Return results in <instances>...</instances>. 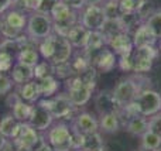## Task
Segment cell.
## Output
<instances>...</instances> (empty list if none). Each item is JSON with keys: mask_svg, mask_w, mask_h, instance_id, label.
I'll list each match as a JSON object with an SVG mask.
<instances>
[{"mask_svg": "<svg viewBox=\"0 0 161 151\" xmlns=\"http://www.w3.org/2000/svg\"><path fill=\"white\" fill-rule=\"evenodd\" d=\"M50 16L54 21V33L62 37H67L71 28L79 21L78 13L72 10L64 0H58L53 6Z\"/></svg>", "mask_w": 161, "mask_h": 151, "instance_id": "1", "label": "cell"}, {"mask_svg": "<svg viewBox=\"0 0 161 151\" xmlns=\"http://www.w3.org/2000/svg\"><path fill=\"white\" fill-rule=\"evenodd\" d=\"M24 33L36 42L50 37L54 33V21L51 16L42 11H31L27 19Z\"/></svg>", "mask_w": 161, "mask_h": 151, "instance_id": "2", "label": "cell"}, {"mask_svg": "<svg viewBox=\"0 0 161 151\" xmlns=\"http://www.w3.org/2000/svg\"><path fill=\"white\" fill-rule=\"evenodd\" d=\"M96 84L95 82H86L79 75H74L71 78L65 79V88L69 96L71 102L75 107L85 106L92 98V93L95 90Z\"/></svg>", "mask_w": 161, "mask_h": 151, "instance_id": "3", "label": "cell"}, {"mask_svg": "<svg viewBox=\"0 0 161 151\" xmlns=\"http://www.w3.org/2000/svg\"><path fill=\"white\" fill-rule=\"evenodd\" d=\"M45 140L51 146L53 151H71L74 150L72 143V130L65 123L51 124L47 130Z\"/></svg>", "mask_w": 161, "mask_h": 151, "instance_id": "4", "label": "cell"}, {"mask_svg": "<svg viewBox=\"0 0 161 151\" xmlns=\"http://www.w3.org/2000/svg\"><path fill=\"white\" fill-rule=\"evenodd\" d=\"M144 89H147V88L142 86V84L139 82V76L137 78L130 76V78H125L122 81H119V84L114 86L112 93H113L114 99L117 100V103L123 107L126 105L131 103L136 99V96Z\"/></svg>", "mask_w": 161, "mask_h": 151, "instance_id": "5", "label": "cell"}, {"mask_svg": "<svg viewBox=\"0 0 161 151\" xmlns=\"http://www.w3.org/2000/svg\"><path fill=\"white\" fill-rule=\"evenodd\" d=\"M139 115L151 117L161 112V95L153 89H144L136 96L133 100Z\"/></svg>", "mask_w": 161, "mask_h": 151, "instance_id": "6", "label": "cell"}, {"mask_svg": "<svg viewBox=\"0 0 161 151\" xmlns=\"http://www.w3.org/2000/svg\"><path fill=\"white\" fill-rule=\"evenodd\" d=\"M40 106H44L51 112L54 119H64L68 117L74 112L75 106L72 105L68 93H58L54 95L53 98H44L38 100Z\"/></svg>", "mask_w": 161, "mask_h": 151, "instance_id": "7", "label": "cell"}, {"mask_svg": "<svg viewBox=\"0 0 161 151\" xmlns=\"http://www.w3.org/2000/svg\"><path fill=\"white\" fill-rule=\"evenodd\" d=\"M158 50L154 47H142L133 50V72L146 73L151 69L154 59L158 57Z\"/></svg>", "mask_w": 161, "mask_h": 151, "instance_id": "8", "label": "cell"}, {"mask_svg": "<svg viewBox=\"0 0 161 151\" xmlns=\"http://www.w3.org/2000/svg\"><path fill=\"white\" fill-rule=\"evenodd\" d=\"M106 17L103 14V8L99 4H86L82 8V16L79 19V23L85 28L91 30H100L103 25Z\"/></svg>", "mask_w": 161, "mask_h": 151, "instance_id": "9", "label": "cell"}, {"mask_svg": "<svg viewBox=\"0 0 161 151\" xmlns=\"http://www.w3.org/2000/svg\"><path fill=\"white\" fill-rule=\"evenodd\" d=\"M91 55V64L96 68L99 72H110L114 69L117 65L116 54L110 50V48H102V50L96 51V52L89 54Z\"/></svg>", "mask_w": 161, "mask_h": 151, "instance_id": "10", "label": "cell"}, {"mask_svg": "<svg viewBox=\"0 0 161 151\" xmlns=\"http://www.w3.org/2000/svg\"><path fill=\"white\" fill-rule=\"evenodd\" d=\"M14 140L27 151H34L36 147L38 146V143L41 141V137H40L38 132L28 121H24V123H20L19 133L14 137Z\"/></svg>", "mask_w": 161, "mask_h": 151, "instance_id": "11", "label": "cell"}, {"mask_svg": "<svg viewBox=\"0 0 161 151\" xmlns=\"http://www.w3.org/2000/svg\"><path fill=\"white\" fill-rule=\"evenodd\" d=\"M71 130L74 133H82V134L97 132L99 130V120L91 113L82 112L72 120Z\"/></svg>", "mask_w": 161, "mask_h": 151, "instance_id": "12", "label": "cell"}, {"mask_svg": "<svg viewBox=\"0 0 161 151\" xmlns=\"http://www.w3.org/2000/svg\"><path fill=\"white\" fill-rule=\"evenodd\" d=\"M54 120V116L51 115V112L48 109H45L44 106H37L33 107V112H31V116L28 119V123L37 130V132H45L51 127Z\"/></svg>", "mask_w": 161, "mask_h": 151, "instance_id": "13", "label": "cell"}, {"mask_svg": "<svg viewBox=\"0 0 161 151\" xmlns=\"http://www.w3.org/2000/svg\"><path fill=\"white\" fill-rule=\"evenodd\" d=\"M72 45L68 41L67 37H62L55 34V45H54V54L51 57L50 62L53 65H58L62 62H68L72 57Z\"/></svg>", "mask_w": 161, "mask_h": 151, "instance_id": "14", "label": "cell"}, {"mask_svg": "<svg viewBox=\"0 0 161 151\" xmlns=\"http://www.w3.org/2000/svg\"><path fill=\"white\" fill-rule=\"evenodd\" d=\"M95 106H96L99 115L120 113V109H122V106L114 99L112 90H102V92H99V95L95 98Z\"/></svg>", "mask_w": 161, "mask_h": 151, "instance_id": "15", "label": "cell"}, {"mask_svg": "<svg viewBox=\"0 0 161 151\" xmlns=\"http://www.w3.org/2000/svg\"><path fill=\"white\" fill-rule=\"evenodd\" d=\"M133 45L134 48H142V47H154L157 44V37L156 34L151 31V28L148 27L146 23H142L136 30L133 31Z\"/></svg>", "mask_w": 161, "mask_h": 151, "instance_id": "16", "label": "cell"}, {"mask_svg": "<svg viewBox=\"0 0 161 151\" xmlns=\"http://www.w3.org/2000/svg\"><path fill=\"white\" fill-rule=\"evenodd\" d=\"M108 47L113 51L116 55H125L133 51L134 45H133V38L129 33L123 31V33L117 34V35L112 37L108 41Z\"/></svg>", "mask_w": 161, "mask_h": 151, "instance_id": "17", "label": "cell"}, {"mask_svg": "<svg viewBox=\"0 0 161 151\" xmlns=\"http://www.w3.org/2000/svg\"><path fill=\"white\" fill-rule=\"evenodd\" d=\"M10 76L13 79L14 85H23L25 82H30L34 79V67L16 62L10 69Z\"/></svg>", "mask_w": 161, "mask_h": 151, "instance_id": "18", "label": "cell"}, {"mask_svg": "<svg viewBox=\"0 0 161 151\" xmlns=\"http://www.w3.org/2000/svg\"><path fill=\"white\" fill-rule=\"evenodd\" d=\"M19 86V96L23 99L24 102H28V103H36V102L40 100L41 98V92H40V86H38V81H30L25 82L23 85H17Z\"/></svg>", "mask_w": 161, "mask_h": 151, "instance_id": "19", "label": "cell"}, {"mask_svg": "<svg viewBox=\"0 0 161 151\" xmlns=\"http://www.w3.org/2000/svg\"><path fill=\"white\" fill-rule=\"evenodd\" d=\"M88 35H89V30H88V28H85L78 21L69 30V33L67 34V38H68V41L71 42V45H72L74 48H78V50H80V48L85 47L86 40H88Z\"/></svg>", "mask_w": 161, "mask_h": 151, "instance_id": "20", "label": "cell"}, {"mask_svg": "<svg viewBox=\"0 0 161 151\" xmlns=\"http://www.w3.org/2000/svg\"><path fill=\"white\" fill-rule=\"evenodd\" d=\"M126 130H127L131 136L142 137V136L148 130V119L146 117V116H142V115L133 116V117H130L127 120Z\"/></svg>", "mask_w": 161, "mask_h": 151, "instance_id": "21", "label": "cell"}, {"mask_svg": "<svg viewBox=\"0 0 161 151\" xmlns=\"http://www.w3.org/2000/svg\"><path fill=\"white\" fill-rule=\"evenodd\" d=\"M3 21L6 24L11 25V27L17 28L20 31L25 30V25H27V17L23 13L21 10H17V8H13V10H7L4 14H3Z\"/></svg>", "mask_w": 161, "mask_h": 151, "instance_id": "22", "label": "cell"}, {"mask_svg": "<svg viewBox=\"0 0 161 151\" xmlns=\"http://www.w3.org/2000/svg\"><path fill=\"white\" fill-rule=\"evenodd\" d=\"M20 129V121L14 117L13 115H6L4 117L0 120V134L4 136L6 138H14L19 133Z\"/></svg>", "mask_w": 161, "mask_h": 151, "instance_id": "23", "label": "cell"}, {"mask_svg": "<svg viewBox=\"0 0 161 151\" xmlns=\"http://www.w3.org/2000/svg\"><path fill=\"white\" fill-rule=\"evenodd\" d=\"M120 129V116L119 113H105L100 115L99 120V130H102L103 133H116Z\"/></svg>", "mask_w": 161, "mask_h": 151, "instance_id": "24", "label": "cell"}, {"mask_svg": "<svg viewBox=\"0 0 161 151\" xmlns=\"http://www.w3.org/2000/svg\"><path fill=\"white\" fill-rule=\"evenodd\" d=\"M105 45H108V42H106V38L102 34V31L100 30H91L83 50L88 51L89 54H92V52H96V51L105 48Z\"/></svg>", "mask_w": 161, "mask_h": 151, "instance_id": "25", "label": "cell"}, {"mask_svg": "<svg viewBox=\"0 0 161 151\" xmlns=\"http://www.w3.org/2000/svg\"><path fill=\"white\" fill-rule=\"evenodd\" d=\"M17 62L30 65V67H36L40 62V52L37 50V45H30V47H24L16 54Z\"/></svg>", "mask_w": 161, "mask_h": 151, "instance_id": "26", "label": "cell"}, {"mask_svg": "<svg viewBox=\"0 0 161 151\" xmlns=\"http://www.w3.org/2000/svg\"><path fill=\"white\" fill-rule=\"evenodd\" d=\"M38 86L42 98H53L54 95H57V92L59 89V81L54 75H50L47 78L40 79Z\"/></svg>", "mask_w": 161, "mask_h": 151, "instance_id": "27", "label": "cell"}, {"mask_svg": "<svg viewBox=\"0 0 161 151\" xmlns=\"http://www.w3.org/2000/svg\"><path fill=\"white\" fill-rule=\"evenodd\" d=\"M33 107L34 106L31 103L24 102L21 98H20L19 100L11 106V109H13L11 115H13L20 123H24V121H28V119H30L31 112H33Z\"/></svg>", "mask_w": 161, "mask_h": 151, "instance_id": "28", "label": "cell"}, {"mask_svg": "<svg viewBox=\"0 0 161 151\" xmlns=\"http://www.w3.org/2000/svg\"><path fill=\"white\" fill-rule=\"evenodd\" d=\"M105 147L103 138L100 136L99 132H93V133H88L83 134V143L80 148L85 151H99Z\"/></svg>", "mask_w": 161, "mask_h": 151, "instance_id": "29", "label": "cell"}, {"mask_svg": "<svg viewBox=\"0 0 161 151\" xmlns=\"http://www.w3.org/2000/svg\"><path fill=\"white\" fill-rule=\"evenodd\" d=\"M100 31H102V34L105 35L106 42H108L112 37H114V35H117V34L123 33V31H125V28H123V25H122V23H120L119 19H114V20L106 19L105 23H103V25L100 27Z\"/></svg>", "mask_w": 161, "mask_h": 151, "instance_id": "30", "label": "cell"}, {"mask_svg": "<svg viewBox=\"0 0 161 151\" xmlns=\"http://www.w3.org/2000/svg\"><path fill=\"white\" fill-rule=\"evenodd\" d=\"M120 23H122L123 28L126 33L130 34V31L136 30L140 24H142V19L139 17V14L136 11H130V13H122V16L119 17Z\"/></svg>", "mask_w": 161, "mask_h": 151, "instance_id": "31", "label": "cell"}, {"mask_svg": "<svg viewBox=\"0 0 161 151\" xmlns=\"http://www.w3.org/2000/svg\"><path fill=\"white\" fill-rule=\"evenodd\" d=\"M54 45H55V33H53L50 37L41 40V41L37 44L40 55H41L44 59L50 61L51 57H53V54H54Z\"/></svg>", "mask_w": 161, "mask_h": 151, "instance_id": "32", "label": "cell"}, {"mask_svg": "<svg viewBox=\"0 0 161 151\" xmlns=\"http://www.w3.org/2000/svg\"><path fill=\"white\" fill-rule=\"evenodd\" d=\"M142 147L148 151H154V150H160L161 147V136L157 133L147 130L144 134L142 136Z\"/></svg>", "mask_w": 161, "mask_h": 151, "instance_id": "33", "label": "cell"}, {"mask_svg": "<svg viewBox=\"0 0 161 151\" xmlns=\"http://www.w3.org/2000/svg\"><path fill=\"white\" fill-rule=\"evenodd\" d=\"M102 8H103L105 17L109 20L119 19L122 16V8L119 6V0H105Z\"/></svg>", "mask_w": 161, "mask_h": 151, "instance_id": "34", "label": "cell"}, {"mask_svg": "<svg viewBox=\"0 0 161 151\" xmlns=\"http://www.w3.org/2000/svg\"><path fill=\"white\" fill-rule=\"evenodd\" d=\"M53 72H54V76H57V78H59V79H68V78H71V76L76 75L72 65H71V59L68 62L53 65Z\"/></svg>", "mask_w": 161, "mask_h": 151, "instance_id": "35", "label": "cell"}, {"mask_svg": "<svg viewBox=\"0 0 161 151\" xmlns=\"http://www.w3.org/2000/svg\"><path fill=\"white\" fill-rule=\"evenodd\" d=\"M50 75H54L53 64H51L50 61H47V59L40 61L38 64L34 67V78H36L37 81H40V79H42V78H47V76H50Z\"/></svg>", "mask_w": 161, "mask_h": 151, "instance_id": "36", "label": "cell"}, {"mask_svg": "<svg viewBox=\"0 0 161 151\" xmlns=\"http://www.w3.org/2000/svg\"><path fill=\"white\" fill-rule=\"evenodd\" d=\"M156 11H157V8L151 0H142L139 7H137V10H136V13L139 14L142 21H146V20H147L150 16H153Z\"/></svg>", "mask_w": 161, "mask_h": 151, "instance_id": "37", "label": "cell"}, {"mask_svg": "<svg viewBox=\"0 0 161 151\" xmlns=\"http://www.w3.org/2000/svg\"><path fill=\"white\" fill-rule=\"evenodd\" d=\"M144 23L151 28V31L156 34L157 38H161V10H157L156 13L148 17Z\"/></svg>", "mask_w": 161, "mask_h": 151, "instance_id": "38", "label": "cell"}, {"mask_svg": "<svg viewBox=\"0 0 161 151\" xmlns=\"http://www.w3.org/2000/svg\"><path fill=\"white\" fill-rule=\"evenodd\" d=\"M21 50V45L17 41V38H3L0 42V51L7 52H19Z\"/></svg>", "mask_w": 161, "mask_h": 151, "instance_id": "39", "label": "cell"}, {"mask_svg": "<svg viewBox=\"0 0 161 151\" xmlns=\"http://www.w3.org/2000/svg\"><path fill=\"white\" fill-rule=\"evenodd\" d=\"M13 65V54L7 51H0V72H8Z\"/></svg>", "mask_w": 161, "mask_h": 151, "instance_id": "40", "label": "cell"}, {"mask_svg": "<svg viewBox=\"0 0 161 151\" xmlns=\"http://www.w3.org/2000/svg\"><path fill=\"white\" fill-rule=\"evenodd\" d=\"M117 65L125 72H133V51L129 54H125V55H120Z\"/></svg>", "mask_w": 161, "mask_h": 151, "instance_id": "41", "label": "cell"}, {"mask_svg": "<svg viewBox=\"0 0 161 151\" xmlns=\"http://www.w3.org/2000/svg\"><path fill=\"white\" fill-rule=\"evenodd\" d=\"M14 82L11 79V76H7L4 72H0V96L2 95H7L11 90Z\"/></svg>", "mask_w": 161, "mask_h": 151, "instance_id": "42", "label": "cell"}, {"mask_svg": "<svg viewBox=\"0 0 161 151\" xmlns=\"http://www.w3.org/2000/svg\"><path fill=\"white\" fill-rule=\"evenodd\" d=\"M142 0H119V6L122 8V13H130L136 11Z\"/></svg>", "mask_w": 161, "mask_h": 151, "instance_id": "43", "label": "cell"}, {"mask_svg": "<svg viewBox=\"0 0 161 151\" xmlns=\"http://www.w3.org/2000/svg\"><path fill=\"white\" fill-rule=\"evenodd\" d=\"M148 130L161 136V112L148 117Z\"/></svg>", "mask_w": 161, "mask_h": 151, "instance_id": "44", "label": "cell"}, {"mask_svg": "<svg viewBox=\"0 0 161 151\" xmlns=\"http://www.w3.org/2000/svg\"><path fill=\"white\" fill-rule=\"evenodd\" d=\"M21 33L23 31L17 30V28L11 27V25L6 24V23L3 21V28H2V37L3 38H17Z\"/></svg>", "mask_w": 161, "mask_h": 151, "instance_id": "45", "label": "cell"}, {"mask_svg": "<svg viewBox=\"0 0 161 151\" xmlns=\"http://www.w3.org/2000/svg\"><path fill=\"white\" fill-rule=\"evenodd\" d=\"M41 2L42 0H21L23 7L27 11H38L41 7Z\"/></svg>", "mask_w": 161, "mask_h": 151, "instance_id": "46", "label": "cell"}, {"mask_svg": "<svg viewBox=\"0 0 161 151\" xmlns=\"http://www.w3.org/2000/svg\"><path fill=\"white\" fill-rule=\"evenodd\" d=\"M2 151H27L24 148V147H21L19 143H17L14 138H8L7 143H6V146L3 147Z\"/></svg>", "mask_w": 161, "mask_h": 151, "instance_id": "47", "label": "cell"}, {"mask_svg": "<svg viewBox=\"0 0 161 151\" xmlns=\"http://www.w3.org/2000/svg\"><path fill=\"white\" fill-rule=\"evenodd\" d=\"M64 2L75 11L82 10V8L86 6V0H64Z\"/></svg>", "mask_w": 161, "mask_h": 151, "instance_id": "48", "label": "cell"}, {"mask_svg": "<svg viewBox=\"0 0 161 151\" xmlns=\"http://www.w3.org/2000/svg\"><path fill=\"white\" fill-rule=\"evenodd\" d=\"M57 2H58V0H42V2H41V7H40L38 11H42V13H48V14H50L51 8H53V6Z\"/></svg>", "mask_w": 161, "mask_h": 151, "instance_id": "49", "label": "cell"}, {"mask_svg": "<svg viewBox=\"0 0 161 151\" xmlns=\"http://www.w3.org/2000/svg\"><path fill=\"white\" fill-rule=\"evenodd\" d=\"M14 0H0V14H4L7 10H10V7H13Z\"/></svg>", "mask_w": 161, "mask_h": 151, "instance_id": "50", "label": "cell"}, {"mask_svg": "<svg viewBox=\"0 0 161 151\" xmlns=\"http://www.w3.org/2000/svg\"><path fill=\"white\" fill-rule=\"evenodd\" d=\"M6 143H7V138H6L4 136H2V134H0V151L3 150V147L6 146Z\"/></svg>", "mask_w": 161, "mask_h": 151, "instance_id": "51", "label": "cell"}, {"mask_svg": "<svg viewBox=\"0 0 161 151\" xmlns=\"http://www.w3.org/2000/svg\"><path fill=\"white\" fill-rule=\"evenodd\" d=\"M103 0H86V4H100Z\"/></svg>", "mask_w": 161, "mask_h": 151, "instance_id": "52", "label": "cell"}, {"mask_svg": "<svg viewBox=\"0 0 161 151\" xmlns=\"http://www.w3.org/2000/svg\"><path fill=\"white\" fill-rule=\"evenodd\" d=\"M2 28H3V19H0V35H2Z\"/></svg>", "mask_w": 161, "mask_h": 151, "instance_id": "53", "label": "cell"}, {"mask_svg": "<svg viewBox=\"0 0 161 151\" xmlns=\"http://www.w3.org/2000/svg\"><path fill=\"white\" fill-rule=\"evenodd\" d=\"M136 151H148V150H146V148H143V147H140V148L136 150Z\"/></svg>", "mask_w": 161, "mask_h": 151, "instance_id": "54", "label": "cell"}, {"mask_svg": "<svg viewBox=\"0 0 161 151\" xmlns=\"http://www.w3.org/2000/svg\"><path fill=\"white\" fill-rule=\"evenodd\" d=\"M71 151H85V150H82V148H76V150H71Z\"/></svg>", "mask_w": 161, "mask_h": 151, "instance_id": "55", "label": "cell"}, {"mask_svg": "<svg viewBox=\"0 0 161 151\" xmlns=\"http://www.w3.org/2000/svg\"><path fill=\"white\" fill-rule=\"evenodd\" d=\"M158 52H161V38H160V48H158Z\"/></svg>", "mask_w": 161, "mask_h": 151, "instance_id": "56", "label": "cell"}, {"mask_svg": "<svg viewBox=\"0 0 161 151\" xmlns=\"http://www.w3.org/2000/svg\"><path fill=\"white\" fill-rule=\"evenodd\" d=\"M99 151H109V150H106L105 147H103V148H102V150H99Z\"/></svg>", "mask_w": 161, "mask_h": 151, "instance_id": "57", "label": "cell"}, {"mask_svg": "<svg viewBox=\"0 0 161 151\" xmlns=\"http://www.w3.org/2000/svg\"><path fill=\"white\" fill-rule=\"evenodd\" d=\"M154 151H160V150H154Z\"/></svg>", "mask_w": 161, "mask_h": 151, "instance_id": "58", "label": "cell"}]
</instances>
